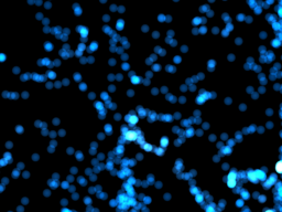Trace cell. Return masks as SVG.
I'll return each instance as SVG.
<instances>
[{"mask_svg": "<svg viewBox=\"0 0 282 212\" xmlns=\"http://www.w3.org/2000/svg\"><path fill=\"white\" fill-rule=\"evenodd\" d=\"M280 165H281V162H278V165H277V171L278 172H281V169H280Z\"/></svg>", "mask_w": 282, "mask_h": 212, "instance_id": "6da1fadb", "label": "cell"}]
</instances>
